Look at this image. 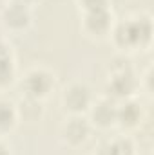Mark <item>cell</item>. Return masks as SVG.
<instances>
[{"label": "cell", "instance_id": "cell-1", "mask_svg": "<svg viewBox=\"0 0 154 155\" xmlns=\"http://www.w3.org/2000/svg\"><path fill=\"white\" fill-rule=\"evenodd\" d=\"M116 36H118V40H121L127 45L147 41L151 38V22L147 18H142V20L121 24L118 27V31H116Z\"/></svg>", "mask_w": 154, "mask_h": 155}, {"label": "cell", "instance_id": "cell-2", "mask_svg": "<svg viewBox=\"0 0 154 155\" xmlns=\"http://www.w3.org/2000/svg\"><path fill=\"white\" fill-rule=\"evenodd\" d=\"M51 83H53V79L49 74L35 71V72L27 74V78H26V90L31 97H38L51 88Z\"/></svg>", "mask_w": 154, "mask_h": 155}, {"label": "cell", "instance_id": "cell-3", "mask_svg": "<svg viewBox=\"0 0 154 155\" xmlns=\"http://www.w3.org/2000/svg\"><path fill=\"white\" fill-rule=\"evenodd\" d=\"M89 99H91L89 90H87V87H83V85H73L71 88L65 90V96H64L65 105H67L69 108H73V110H82V108H85V107L89 105Z\"/></svg>", "mask_w": 154, "mask_h": 155}, {"label": "cell", "instance_id": "cell-4", "mask_svg": "<svg viewBox=\"0 0 154 155\" xmlns=\"http://www.w3.org/2000/svg\"><path fill=\"white\" fill-rule=\"evenodd\" d=\"M89 128H87V123L83 119H71L67 124H65V137L67 141L71 143H80L85 139Z\"/></svg>", "mask_w": 154, "mask_h": 155}, {"label": "cell", "instance_id": "cell-5", "mask_svg": "<svg viewBox=\"0 0 154 155\" xmlns=\"http://www.w3.org/2000/svg\"><path fill=\"white\" fill-rule=\"evenodd\" d=\"M87 25L94 33H102L109 27V15L105 9H94L87 15Z\"/></svg>", "mask_w": 154, "mask_h": 155}, {"label": "cell", "instance_id": "cell-6", "mask_svg": "<svg viewBox=\"0 0 154 155\" xmlns=\"http://www.w3.org/2000/svg\"><path fill=\"white\" fill-rule=\"evenodd\" d=\"M5 18H7V24L22 27L27 22V11H26V7L22 4H15L5 11Z\"/></svg>", "mask_w": 154, "mask_h": 155}, {"label": "cell", "instance_id": "cell-7", "mask_svg": "<svg viewBox=\"0 0 154 155\" xmlns=\"http://www.w3.org/2000/svg\"><path fill=\"white\" fill-rule=\"evenodd\" d=\"M116 117H118L120 121L127 123V124H132V123H136L138 117H140V108H138L134 103H127V105H123L120 110H116Z\"/></svg>", "mask_w": 154, "mask_h": 155}, {"label": "cell", "instance_id": "cell-8", "mask_svg": "<svg viewBox=\"0 0 154 155\" xmlns=\"http://www.w3.org/2000/svg\"><path fill=\"white\" fill-rule=\"evenodd\" d=\"M113 105L111 103H100L96 108H94V119L98 121V123H102V124H107V123H111L113 119L116 117V110L114 108H111Z\"/></svg>", "mask_w": 154, "mask_h": 155}, {"label": "cell", "instance_id": "cell-9", "mask_svg": "<svg viewBox=\"0 0 154 155\" xmlns=\"http://www.w3.org/2000/svg\"><path fill=\"white\" fill-rule=\"evenodd\" d=\"M13 108L7 103H0V128H9L13 123Z\"/></svg>", "mask_w": 154, "mask_h": 155}, {"label": "cell", "instance_id": "cell-10", "mask_svg": "<svg viewBox=\"0 0 154 155\" xmlns=\"http://www.w3.org/2000/svg\"><path fill=\"white\" fill-rule=\"evenodd\" d=\"M105 2L107 0H83L85 7L89 11H94V9H105Z\"/></svg>", "mask_w": 154, "mask_h": 155}, {"label": "cell", "instance_id": "cell-11", "mask_svg": "<svg viewBox=\"0 0 154 155\" xmlns=\"http://www.w3.org/2000/svg\"><path fill=\"white\" fill-rule=\"evenodd\" d=\"M0 155H7V152H5V148L0 144Z\"/></svg>", "mask_w": 154, "mask_h": 155}]
</instances>
